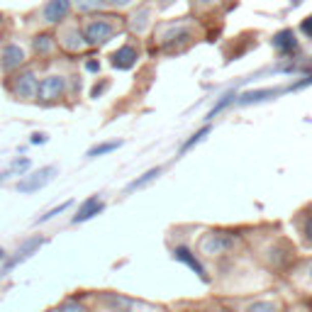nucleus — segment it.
I'll return each instance as SVG.
<instances>
[{"label": "nucleus", "instance_id": "obj_32", "mask_svg": "<svg viewBox=\"0 0 312 312\" xmlns=\"http://www.w3.org/2000/svg\"><path fill=\"white\" fill-rule=\"evenodd\" d=\"M198 3H215V0H198Z\"/></svg>", "mask_w": 312, "mask_h": 312}, {"label": "nucleus", "instance_id": "obj_33", "mask_svg": "<svg viewBox=\"0 0 312 312\" xmlns=\"http://www.w3.org/2000/svg\"><path fill=\"white\" fill-rule=\"evenodd\" d=\"M3 256H5V251H3V249H0V258H3Z\"/></svg>", "mask_w": 312, "mask_h": 312}, {"label": "nucleus", "instance_id": "obj_28", "mask_svg": "<svg viewBox=\"0 0 312 312\" xmlns=\"http://www.w3.org/2000/svg\"><path fill=\"white\" fill-rule=\"evenodd\" d=\"M105 88H108V83H100V86H95V88L90 90V95H93V98H98V95H100Z\"/></svg>", "mask_w": 312, "mask_h": 312}, {"label": "nucleus", "instance_id": "obj_20", "mask_svg": "<svg viewBox=\"0 0 312 312\" xmlns=\"http://www.w3.org/2000/svg\"><path fill=\"white\" fill-rule=\"evenodd\" d=\"M68 207H71V200L61 202L59 207H54V210H49V212H46V215H42V217L37 220V224H42V222H49V220H54L56 215H61V212H64V210H68Z\"/></svg>", "mask_w": 312, "mask_h": 312}, {"label": "nucleus", "instance_id": "obj_2", "mask_svg": "<svg viewBox=\"0 0 312 312\" xmlns=\"http://www.w3.org/2000/svg\"><path fill=\"white\" fill-rule=\"evenodd\" d=\"M56 176V166H44L39 168V171H34L30 176H24L20 183H17V190L20 193H37V190H42L44 186H49Z\"/></svg>", "mask_w": 312, "mask_h": 312}, {"label": "nucleus", "instance_id": "obj_29", "mask_svg": "<svg viewBox=\"0 0 312 312\" xmlns=\"http://www.w3.org/2000/svg\"><path fill=\"white\" fill-rule=\"evenodd\" d=\"M86 68H88V71H100V64H98V61H93V59H90L88 64H86Z\"/></svg>", "mask_w": 312, "mask_h": 312}, {"label": "nucleus", "instance_id": "obj_11", "mask_svg": "<svg viewBox=\"0 0 312 312\" xmlns=\"http://www.w3.org/2000/svg\"><path fill=\"white\" fill-rule=\"evenodd\" d=\"M22 61H24L22 46L8 44L5 49H3V68H5V71H12V68H17L20 64H22Z\"/></svg>", "mask_w": 312, "mask_h": 312}, {"label": "nucleus", "instance_id": "obj_27", "mask_svg": "<svg viewBox=\"0 0 312 312\" xmlns=\"http://www.w3.org/2000/svg\"><path fill=\"white\" fill-rule=\"evenodd\" d=\"M44 142H46V134H42V132H34L30 137V144H44Z\"/></svg>", "mask_w": 312, "mask_h": 312}, {"label": "nucleus", "instance_id": "obj_34", "mask_svg": "<svg viewBox=\"0 0 312 312\" xmlns=\"http://www.w3.org/2000/svg\"><path fill=\"white\" fill-rule=\"evenodd\" d=\"M310 278H312V266H310Z\"/></svg>", "mask_w": 312, "mask_h": 312}, {"label": "nucleus", "instance_id": "obj_15", "mask_svg": "<svg viewBox=\"0 0 312 312\" xmlns=\"http://www.w3.org/2000/svg\"><path fill=\"white\" fill-rule=\"evenodd\" d=\"M61 44H64V49H68V51H81V46H83V34L78 32V30H68V32L61 37Z\"/></svg>", "mask_w": 312, "mask_h": 312}, {"label": "nucleus", "instance_id": "obj_25", "mask_svg": "<svg viewBox=\"0 0 312 312\" xmlns=\"http://www.w3.org/2000/svg\"><path fill=\"white\" fill-rule=\"evenodd\" d=\"M302 234H305V239L312 244V215L305 217V224H302Z\"/></svg>", "mask_w": 312, "mask_h": 312}, {"label": "nucleus", "instance_id": "obj_24", "mask_svg": "<svg viewBox=\"0 0 312 312\" xmlns=\"http://www.w3.org/2000/svg\"><path fill=\"white\" fill-rule=\"evenodd\" d=\"M234 98H237L234 93H227V95H224L222 100H220V102H217V105H215V108H212V110H210V117H215V115H217V112L222 110V108H227V105H229V102H232Z\"/></svg>", "mask_w": 312, "mask_h": 312}, {"label": "nucleus", "instance_id": "obj_22", "mask_svg": "<svg viewBox=\"0 0 312 312\" xmlns=\"http://www.w3.org/2000/svg\"><path fill=\"white\" fill-rule=\"evenodd\" d=\"M246 312H278V307L273 302H254L246 307Z\"/></svg>", "mask_w": 312, "mask_h": 312}, {"label": "nucleus", "instance_id": "obj_1", "mask_svg": "<svg viewBox=\"0 0 312 312\" xmlns=\"http://www.w3.org/2000/svg\"><path fill=\"white\" fill-rule=\"evenodd\" d=\"M110 20H112V17H102V20H90V22L86 24V34H83V39H86L88 44H93V46L110 42V37L115 34V24H112Z\"/></svg>", "mask_w": 312, "mask_h": 312}, {"label": "nucleus", "instance_id": "obj_13", "mask_svg": "<svg viewBox=\"0 0 312 312\" xmlns=\"http://www.w3.org/2000/svg\"><path fill=\"white\" fill-rule=\"evenodd\" d=\"M278 93H280L278 88L249 90V93H244V95L239 98V102H242V105H251V102H261V100H268V98H273V95H278Z\"/></svg>", "mask_w": 312, "mask_h": 312}, {"label": "nucleus", "instance_id": "obj_26", "mask_svg": "<svg viewBox=\"0 0 312 312\" xmlns=\"http://www.w3.org/2000/svg\"><path fill=\"white\" fill-rule=\"evenodd\" d=\"M302 34H307V37H312V15L310 17H305V20H302Z\"/></svg>", "mask_w": 312, "mask_h": 312}, {"label": "nucleus", "instance_id": "obj_35", "mask_svg": "<svg viewBox=\"0 0 312 312\" xmlns=\"http://www.w3.org/2000/svg\"><path fill=\"white\" fill-rule=\"evenodd\" d=\"M0 20H3V15H0Z\"/></svg>", "mask_w": 312, "mask_h": 312}, {"label": "nucleus", "instance_id": "obj_14", "mask_svg": "<svg viewBox=\"0 0 312 312\" xmlns=\"http://www.w3.org/2000/svg\"><path fill=\"white\" fill-rule=\"evenodd\" d=\"M159 176H161V168H159V166H156V168H149L146 173H142L139 178H134L132 183L127 186V193H134V190L144 188V186H149V183H151V180H156Z\"/></svg>", "mask_w": 312, "mask_h": 312}, {"label": "nucleus", "instance_id": "obj_4", "mask_svg": "<svg viewBox=\"0 0 312 312\" xmlns=\"http://www.w3.org/2000/svg\"><path fill=\"white\" fill-rule=\"evenodd\" d=\"M234 246V237L227 232H210L202 237L200 242V249L205 254H222L227 249H232Z\"/></svg>", "mask_w": 312, "mask_h": 312}, {"label": "nucleus", "instance_id": "obj_31", "mask_svg": "<svg viewBox=\"0 0 312 312\" xmlns=\"http://www.w3.org/2000/svg\"><path fill=\"white\" fill-rule=\"evenodd\" d=\"M108 3H112V5H117V8H122V5H129L132 0H108Z\"/></svg>", "mask_w": 312, "mask_h": 312}, {"label": "nucleus", "instance_id": "obj_8", "mask_svg": "<svg viewBox=\"0 0 312 312\" xmlns=\"http://www.w3.org/2000/svg\"><path fill=\"white\" fill-rule=\"evenodd\" d=\"M68 10H71V0H49L44 5V20L49 24L61 22L68 15Z\"/></svg>", "mask_w": 312, "mask_h": 312}, {"label": "nucleus", "instance_id": "obj_30", "mask_svg": "<svg viewBox=\"0 0 312 312\" xmlns=\"http://www.w3.org/2000/svg\"><path fill=\"white\" fill-rule=\"evenodd\" d=\"M139 17H146V10L142 12ZM132 27H134V30H142V27H144V20H139V22H132Z\"/></svg>", "mask_w": 312, "mask_h": 312}, {"label": "nucleus", "instance_id": "obj_16", "mask_svg": "<svg viewBox=\"0 0 312 312\" xmlns=\"http://www.w3.org/2000/svg\"><path fill=\"white\" fill-rule=\"evenodd\" d=\"M122 146V142L117 139V142H102V144H95L88 149V159H95V156H102V154H110V151H115V149H120Z\"/></svg>", "mask_w": 312, "mask_h": 312}, {"label": "nucleus", "instance_id": "obj_17", "mask_svg": "<svg viewBox=\"0 0 312 312\" xmlns=\"http://www.w3.org/2000/svg\"><path fill=\"white\" fill-rule=\"evenodd\" d=\"M51 49H54V37L39 34V37L34 39V51H37V54H49Z\"/></svg>", "mask_w": 312, "mask_h": 312}, {"label": "nucleus", "instance_id": "obj_12", "mask_svg": "<svg viewBox=\"0 0 312 312\" xmlns=\"http://www.w3.org/2000/svg\"><path fill=\"white\" fill-rule=\"evenodd\" d=\"M273 46L283 51V54H290V51H295L298 49V39H295V34L290 32V30H283L273 37Z\"/></svg>", "mask_w": 312, "mask_h": 312}, {"label": "nucleus", "instance_id": "obj_9", "mask_svg": "<svg viewBox=\"0 0 312 312\" xmlns=\"http://www.w3.org/2000/svg\"><path fill=\"white\" fill-rule=\"evenodd\" d=\"M37 86H39V83H37L34 73L27 71V73H20V76L15 78V86H12V88H15V95H17V98H34V95H37Z\"/></svg>", "mask_w": 312, "mask_h": 312}, {"label": "nucleus", "instance_id": "obj_19", "mask_svg": "<svg viewBox=\"0 0 312 312\" xmlns=\"http://www.w3.org/2000/svg\"><path fill=\"white\" fill-rule=\"evenodd\" d=\"M76 8L81 12H95L102 8V0H76Z\"/></svg>", "mask_w": 312, "mask_h": 312}, {"label": "nucleus", "instance_id": "obj_6", "mask_svg": "<svg viewBox=\"0 0 312 312\" xmlns=\"http://www.w3.org/2000/svg\"><path fill=\"white\" fill-rule=\"evenodd\" d=\"M105 210V202L98 198V195H90L88 200H83L81 202V207H78V212L73 215V220L71 222L73 224H81V222H88V220H93L98 212Z\"/></svg>", "mask_w": 312, "mask_h": 312}, {"label": "nucleus", "instance_id": "obj_10", "mask_svg": "<svg viewBox=\"0 0 312 312\" xmlns=\"http://www.w3.org/2000/svg\"><path fill=\"white\" fill-rule=\"evenodd\" d=\"M134 64H137V46H132V44L120 46V49L112 54V66L120 68V71H127V68H132Z\"/></svg>", "mask_w": 312, "mask_h": 312}, {"label": "nucleus", "instance_id": "obj_21", "mask_svg": "<svg viewBox=\"0 0 312 312\" xmlns=\"http://www.w3.org/2000/svg\"><path fill=\"white\" fill-rule=\"evenodd\" d=\"M30 166H32V164H30V159H15V161L10 164V168H8V171H10V173H20V176H22V173H24V171H27Z\"/></svg>", "mask_w": 312, "mask_h": 312}, {"label": "nucleus", "instance_id": "obj_3", "mask_svg": "<svg viewBox=\"0 0 312 312\" xmlns=\"http://www.w3.org/2000/svg\"><path fill=\"white\" fill-rule=\"evenodd\" d=\"M64 88H66V81L61 76H46L39 86H37V98L42 102H54L64 95Z\"/></svg>", "mask_w": 312, "mask_h": 312}, {"label": "nucleus", "instance_id": "obj_7", "mask_svg": "<svg viewBox=\"0 0 312 312\" xmlns=\"http://www.w3.org/2000/svg\"><path fill=\"white\" fill-rule=\"evenodd\" d=\"M173 258H176V261H180V264H186V266H188L193 273H198L202 280H207V273H205L202 264L198 261V256L190 251L188 246H176V249H173Z\"/></svg>", "mask_w": 312, "mask_h": 312}, {"label": "nucleus", "instance_id": "obj_5", "mask_svg": "<svg viewBox=\"0 0 312 312\" xmlns=\"http://www.w3.org/2000/svg\"><path fill=\"white\" fill-rule=\"evenodd\" d=\"M42 244H44V239H42V237H32V239H27V242H24V244L20 246V249H17V254H15L12 258H8V261H5V266H3V273H10V271H12L15 266H17V264L27 261V258L32 256V254H34V251H37V249H39Z\"/></svg>", "mask_w": 312, "mask_h": 312}, {"label": "nucleus", "instance_id": "obj_18", "mask_svg": "<svg viewBox=\"0 0 312 312\" xmlns=\"http://www.w3.org/2000/svg\"><path fill=\"white\" fill-rule=\"evenodd\" d=\"M207 134H210V127H202V129H198V132L193 134V137H190V139L186 142V144L180 146V154H186V151H190V149H193V146L198 144V142H202V139H205Z\"/></svg>", "mask_w": 312, "mask_h": 312}, {"label": "nucleus", "instance_id": "obj_23", "mask_svg": "<svg viewBox=\"0 0 312 312\" xmlns=\"http://www.w3.org/2000/svg\"><path fill=\"white\" fill-rule=\"evenodd\" d=\"M56 312H86V307H83L81 302H76V300H68V302H64Z\"/></svg>", "mask_w": 312, "mask_h": 312}]
</instances>
